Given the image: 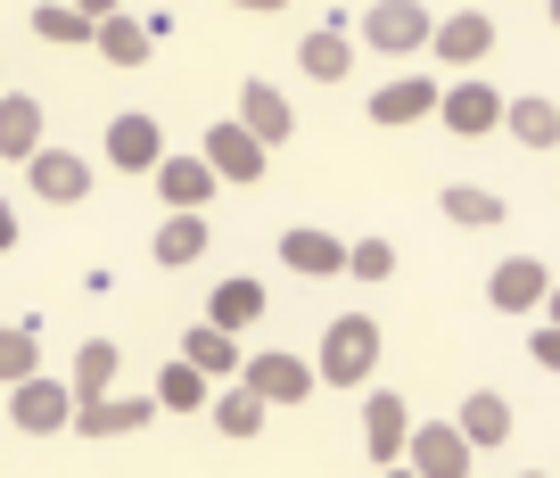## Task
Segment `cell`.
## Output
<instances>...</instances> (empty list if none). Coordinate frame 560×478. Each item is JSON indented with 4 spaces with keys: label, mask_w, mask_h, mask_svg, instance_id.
I'll list each match as a JSON object with an SVG mask.
<instances>
[{
    "label": "cell",
    "mask_w": 560,
    "mask_h": 478,
    "mask_svg": "<svg viewBox=\"0 0 560 478\" xmlns=\"http://www.w3.org/2000/svg\"><path fill=\"white\" fill-rule=\"evenodd\" d=\"M314 372L330 380V388H363V380L380 372V322H371V314H338L330 330H322Z\"/></svg>",
    "instance_id": "6da1fadb"
},
{
    "label": "cell",
    "mask_w": 560,
    "mask_h": 478,
    "mask_svg": "<svg viewBox=\"0 0 560 478\" xmlns=\"http://www.w3.org/2000/svg\"><path fill=\"white\" fill-rule=\"evenodd\" d=\"M74 380H50V372H34V380H18L9 388V421L25 429V438H58V429H74Z\"/></svg>",
    "instance_id": "7a4b0ae2"
},
{
    "label": "cell",
    "mask_w": 560,
    "mask_h": 478,
    "mask_svg": "<svg viewBox=\"0 0 560 478\" xmlns=\"http://www.w3.org/2000/svg\"><path fill=\"white\" fill-rule=\"evenodd\" d=\"M438 42V18L420 0H371L363 9V50H387V58H412Z\"/></svg>",
    "instance_id": "3957f363"
},
{
    "label": "cell",
    "mask_w": 560,
    "mask_h": 478,
    "mask_svg": "<svg viewBox=\"0 0 560 478\" xmlns=\"http://www.w3.org/2000/svg\"><path fill=\"white\" fill-rule=\"evenodd\" d=\"M247 388L264 396V405H305V396L322 388V372L305 363V354H289V347H272V354H247Z\"/></svg>",
    "instance_id": "277c9868"
},
{
    "label": "cell",
    "mask_w": 560,
    "mask_h": 478,
    "mask_svg": "<svg viewBox=\"0 0 560 478\" xmlns=\"http://www.w3.org/2000/svg\"><path fill=\"white\" fill-rule=\"evenodd\" d=\"M470 454L478 445L462 438V421H420L412 445H404V462H412L420 478H470Z\"/></svg>",
    "instance_id": "5b68a950"
},
{
    "label": "cell",
    "mask_w": 560,
    "mask_h": 478,
    "mask_svg": "<svg viewBox=\"0 0 560 478\" xmlns=\"http://www.w3.org/2000/svg\"><path fill=\"white\" fill-rule=\"evenodd\" d=\"M404 445H412V405H404L396 388H371V396H363V454L396 470Z\"/></svg>",
    "instance_id": "8992f818"
},
{
    "label": "cell",
    "mask_w": 560,
    "mask_h": 478,
    "mask_svg": "<svg viewBox=\"0 0 560 478\" xmlns=\"http://www.w3.org/2000/svg\"><path fill=\"white\" fill-rule=\"evenodd\" d=\"M174 158L158 132V116H140V107H124L116 125H107V165H124V174H158V165Z\"/></svg>",
    "instance_id": "52a82bcc"
},
{
    "label": "cell",
    "mask_w": 560,
    "mask_h": 478,
    "mask_svg": "<svg viewBox=\"0 0 560 478\" xmlns=\"http://www.w3.org/2000/svg\"><path fill=\"white\" fill-rule=\"evenodd\" d=\"M198 158H207L223 182H264V158H272V149H264L240 116H223V125H207V149H198Z\"/></svg>",
    "instance_id": "ba28073f"
},
{
    "label": "cell",
    "mask_w": 560,
    "mask_h": 478,
    "mask_svg": "<svg viewBox=\"0 0 560 478\" xmlns=\"http://www.w3.org/2000/svg\"><path fill=\"white\" fill-rule=\"evenodd\" d=\"M438 116H445V132H462V141H478V132H494V125H503V116H511V100H503V91H494V83H454V91H445V100H438Z\"/></svg>",
    "instance_id": "9c48e42d"
},
{
    "label": "cell",
    "mask_w": 560,
    "mask_h": 478,
    "mask_svg": "<svg viewBox=\"0 0 560 478\" xmlns=\"http://www.w3.org/2000/svg\"><path fill=\"white\" fill-rule=\"evenodd\" d=\"M240 125L256 132L264 149H280V141H289V132H298V107L280 100V83H264V74H247V83H240Z\"/></svg>",
    "instance_id": "30bf717a"
},
{
    "label": "cell",
    "mask_w": 560,
    "mask_h": 478,
    "mask_svg": "<svg viewBox=\"0 0 560 478\" xmlns=\"http://www.w3.org/2000/svg\"><path fill=\"white\" fill-rule=\"evenodd\" d=\"M438 100H445V91L429 83V74H396V83L371 91L363 116H371V125H420V116H438Z\"/></svg>",
    "instance_id": "8fae6325"
},
{
    "label": "cell",
    "mask_w": 560,
    "mask_h": 478,
    "mask_svg": "<svg viewBox=\"0 0 560 478\" xmlns=\"http://www.w3.org/2000/svg\"><path fill=\"white\" fill-rule=\"evenodd\" d=\"M42 149H50V141H42V100H34V91H0V158L34 165Z\"/></svg>",
    "instance_id": "7c38bea8"
},
{
    "label": "cell",
    "mask_w": 560,
    "mask_h": 478,
    "mask_svg": "<svg viewBox=\"0 0 560 478\" xmlns=\"http://www.w3.org/2000/svg\"><path fill=\"white\" fill-rule=\"evenodd\" d=\"M25 182H34V198H50V207H83L91 198V165L74 158V149H42V158L25 165Z\"/></svg>",
    "instance_id": "4fadbf2b"
},
{
    "label": "cell",
    "mask_w": 560,
    "mask_h": 478,
    "mask_svg": "<svg viewBox=\"0 0 560 478\" xmlns=\"http://www.w3.org/2000/svg\"><path fill=\"white\" fill-rule=\"evenodd\" d=\"M280 265L305 272V281H330V272H347V240H330V231L298 223V231H280Z\"/></svg>",
    "instance_id": "5bb4252c"
},
{
    "label": "cell",
    "mask_w": 560,
    "mask_h": 478,
    "mask_svg": "<svg viewBox=\"0 0 560 478\" xmlns=\"http://www.w3.org/2000/svg\"><path fill=\"white\" fill-rule=\"evenodd\" d=\"M429 50L445 58V67H478V58L494 50V18L487 9H454V18H438V42Z\"/></svg>",
    "instance_id": "9a60e30c"
},
{
    "label": "cell",
    "mask_w": 560,
    "mask_h": 478,
    "mask_svg": "<svg viewBox=\"0 0 560 478\" xmlns=\"http://www.w3.org/2000/svg\"><path fill=\"white\" fill-rule=\"evenodd\" d=\"M544 298H552V272H544L536 256H503L494 281H487V305H503V314H527V305H544Z\"/></svg>",
    "instance_id": "2e32d148"
},
{
    "label": "cell",
    "mask_w": 560,
    "mask_h": 478,
    "mask_svg": "<svg viewBox=\"0 0 560 478\" xmlns=\"http://www.w3.org/2000/svg\"><path fill=\"white\" fill-rule=\"evenodd\" d=\"M214 190H223V174H214L207 158H165V165H158V198H165L174 214H198Z\"/></svg>",
    "instance_id": "e0dca14e"
},
{
    "label": "cell",
    "mask_w": 560,
    "mask_h": 478,
    "mask_svg": "<svg viewBox=\"0 0 560 478\" xmlns=\"http://www.w3.org/2000/svg\"><path fill=\"white\" fill-rule=\"evenodd\" d=\"M158 412H165L158 396H100V405L74 412V429H83V438H132V429H149Z\"/></svg>",
    "instance_id": "ac0fdd59"
},
{
    "label": "cell",
    "mask_w": 560,
    "mask_h": 478,
    "mask_svg": "<svg viewBox=\"0 0 560 478\" xmlns=\"http://www.w3.org/2000/svg\"><path fill=\"white\" fill-rule=\"evenodd\" d=\"M182 354H190V363H198V372H207V380H223V388H231V380L247 372L240 338H231V330H214V322H198V330L182 338Z\"/></svg>",
    "instance_id": "d6986e66"
},
{
    "label": "cell",
    "mask_w": 560,
    "mask_h": 478,
    "mask_svg": "<svg viewBox=\"0 0 560 478\" xmlns=\"http://www.w3.org/2000/svg\"><path fill=\"white\" fill-rule=\"evenodd\" d=\"M503 132H511L520 149H560V107L544 100V91H527V100H511Z\"/></svg>",
    "instance_id": "ffe728a7"
},
{
    "label": "cell",
    "mask_w": 560,
    "mask_h": 478,
    "mask_svg": "<svg viewBox=\"0 0 560 478\" xmlns=\"http://www.w3.org/2000/svg\"><path fill=\"white\" fill-rule=\"evenodd\" d=\"M116 338H83V347H74V405H100L107 388H116Z\"/></svg>",
    "instance_id": "44dd1931"
},
{
    "label": "cell",
    "mask_w": 560,
    "mask_h": 478,
    "mask_svg": "<svg viewBox=\"0 0 560 478\" xmlns=\"http://www.w3.org/2000/svg\"><path fill=\"white\" fill-rule=\"evenodd\" d=\"M454 421H462V438H470V445H511V405L494 388H470Z\"/></svg>",
    "instance_id": "7402d4cb"
},
{
    "label": "cell",
    "mask_w": 560,
    "mask_h": 478,
    "mask_svg": "<svg viewBox=\"0 0 560 478\" xmlns=\"http://www.w3.org/2000/svg\"><path fill=\"white\" fill-rule=\"evenodd\" d=\"M149 42H158V34H149L140 18H124V9H116V18H100V42H91V50H100L107 67H149Z\"/></svg>",
    "instance_id": "603a6c76"
},
{
    "label": "cell",
    "mask_w": 560,
    "mask_h": 478,
    "mask_svg": "<svg viewBox=\"0 0 560 478\" xmlns=\"http://www.w3.org/2000/svg\"><path fill=\"white\" fill-rule=\"evenodd\" d=\"M298 67H305V83H338V74L354 67V42L338 34V25H322V34L298 42Z\"/></svg>",
    "instance_id": "cb8c5ba5"
},
{
    "label": "cell",
    "mask_w": 560,
    "mask_h": 478,
    "mask_svg": "<svg viewBox=\"0 0 560 478\" xmlns=\"http://www.w3.org/2000/svg\"><path fill=\"white\" fill-rule=\"evenodd\" d=\"M256 314H264V281H247V272H240V281H223V289L207 298V322H214V330H231V338H240Z\"/></svg>",
    "instance_id": "d4e9b609"
},
{
    "label": "cell",
    "mask_w": 560,
    "mask_h": 478,
    "mask_svg": "<svg viewBox=\"0 0 560 478\" xmlns=\"http://www.w3.org/2000/svg\"><path fill=\"white\" fill-rule=\"evenodd\" d=\"M149 256H158V265H198V256H207V223H198V214H165Z\"/></svg>",
    "instance_id": "484cf974"
},
{
    "label": "cell",
    "mask_w": 560,
    "mask_h": 478,
    "mask_svg": "<svg viewBox=\"0 0 560 478\" xmlns=\"http://www.w3.org/2000/svg\"><path fill=\"white\" fill-rule=\"evenodd\" d=\"M438 207H445V223H462V231H494V223H503V198L478 190V182H454Z\"/></svg>",
    "instance_id": "4316f807"
},
{
    "label": "cell",
    "mask_w": 560,
    "mask_h": 478,
    "mask_svg": "<svg viewBox=\"0 0 560 478\" xmlns=\"http://www.w3.org/2000/svg\"><path fill=\"white\" fill-rule=\"evenodd\" d=\"M264 412H272V405H264V396L247 388V380H231V388L214 396V429H223V438H256V429H264Z\"/></svg>",
    "instance_id": "83f0119b"
},
{
    "label": "cell",
    "mask_w": 560,
    "mask_h": 478,
    "mask_svg": "<svg viewBox=\"0 0 560 478\" xmlns=\"http://www.w3.org/2000/svg\"><path fill=\"white\" fill-rule=\"evenodd\" d=\"M207 396H214V380L198 372L190 354H182V363H165V372H158V405H165V412H198V405H207Z\"/></svg>",
    "instance_id": "f1b7e54d"
},
{
    "label": "cell",
    "mask_w": 560,
    "mask_h": 478,
    "mask_svg": "<svg viewBox=\"0 0 560 478\" xmlns=\"http://www.w3.org/2000/svg\"><path fill=\"white\" fill-rule=\"evenodd\" d=\"M42 372V338H34V322H0V380L18 388V380H34Z\"/></svg>",
    "instance_id": "f546056e"
},
{
    "label": "cell",
    "mask_w": 560,
    "mask_h": 478,
    "mask_svg": "<svg viewBox=\"0 0 560 478\" xmlns=\"http://www.w3.org/2000/svg\"><path fill=\"white\" fill-rule=\"evenodd\" d=\"M34 34L42 42H100V25H91L83 9H34Z\"/></svg>",
    "instance_id": "4dcf8cb0"
},
{
    "label": "cell",
    "mask_w": 560,
    "mask_h": 478,
    "mask_svg": "<svg viewBox=\"0 0 560 478\" xmlns=\"http://www.w3.org/2000/svg\"><path fill=\"white\" fill-rule=\"evenodd\" d=\"M347 272L354 281H387V272H396V248H387V240H347Z\"/></svg>",
    "instance_id": "1f68e13d"
},
{
    "label": "cell",
    "mask_w": 560,
    "mask_h": 478,
    "mask_svg": "<svg viewBox=\"0 0 560 478\" xmlns=\"http://www.w3.org/2000/svg\"><path fill=\"white\" fill-rule=\"evenodd\" d=\"M536 363H544V372H560V322H544V330H536Z\"/></svg>",
    "instance_id": "d6a6232c"
},
{
    "label": "cell",
    "mask_w": 560,
    "mask_h": 478,
    "mask_svg": "<svg viewBox=\"0 0 560 478\" xmlns=\"http://www.w3.org/2000/svg\"><path fill=\"white\" fill-rule=\"evenodd\" d=\"M18 248V207H9V198H0V256Z\"/></svg>",
    "instance_id": "836d02e7"
},
{
    "label": "cell",
    "mask_w": 560,
    "mask_h": 478,
    "mask_svg": "<svg viewBox=\"0 0 560 478\" xmlns=\"http://www.w3.org/2000/svg\"><path fill=\"white\" fill-rule=\"evenodd\" d=\"M74 9H83L91 25H100V18H116V0H74Z\"/></svg>",
    "instance_id": "e575fe53"
},
{
    "label": "cell",
    "mask_w": 560,
    "mask_h": 478,
    "mask_svg": "<svg viewBox=\"0 0 560 478\" xmlns=\"http://www.w3.org/2000/svg\"><path fill=\"white\" fill-rule=\"evenodd\" d=\"M231 9H256V18H272V9H289V0H231Z\"/></svg>",
    "instance_id": "d590c367"
},
{
    "label": "cell",
    "mask_w": 560,
    "mask_h": 478,
    "mask_svg": "<svg viewBox=\"0 0 560 478\" xmlns=\"http://www.w3.org/2000/svg\"><path fill=\"white\" fill-rule=\"evenodd\" d=\"M544 314H552V322H560V281H552V298H544Z\"/></svg>",
    "instance_id": "8d00e7d4"
},
{
    "label": "cell",
    "mask_w": 560,
    "mask_h": 478,
    "mask_svg": "<svg viewBox=\"0 0 560 478\" xmlns=\"http://www.w3.org/2000/svg\"><path fill=\"white\" fill-rule=\"evenodd\" d=\"M387 478H420V470H412V462H396V470H387Z\"/></svg>",
    "instance_id": "74e56055"
},
{
    "label": "cell",
    "mask_w": 560,
    "mask_h": 478,
    "mask_svg": "<svg viewBox=\"0 0 560 478\" xmlns=\"http://www.w3.org/2000/svg\"><path fill=\"white\" fill-rule=\"evenodd\" d=\"M552 25H560V0H552Z\"/></svg>",
    "instance_id": "f35d334b"
},
{
    "label": "cell",
    "mask_w": 560,
    "mask_h": 478,
    "mask_svg": "<svg viewBox=\"0 0 560 478\" xmlns=\"http://www.w3.org/2000/svg\"><path fill=\"white\" fill-rule=\"evenodd\" d=\"M520 478H544V470H520Z\"/></svg>",
    "instance_id": "ab89813d"
}]
</instances>
